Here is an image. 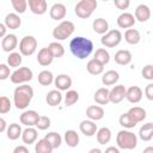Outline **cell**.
Here are the masks:
<instances>
[{"label":"cell","mask_w":153,"mask_h":153,"mask_svg":"<svg viewBox=\"0 0 153 153\" xmlns=\"http://www.w3.org/2000/svg\"><path fill=\"white\" fill-rule=\"evenodd\" d=\"M69 50L79 60H84L90 56L93 50V43L86 37L76 36L69 42Z\"/></svg>","instance_id":"6da1fadb"},{"label":"cell","mask_w":153,"mask_h":153,"mask_svg":"<svg viewBox=\"0 0 153 153\" xmlns=\"http://www.w3.org/2000/svg\"><path fill=\"white\" fill-rule=\"evenodd\" d=\"M33 97V88L29 85H20L17 86L13 92V102L17 109L24 110L30 104Z\"/></svg>","instance_id":"7a4b0ae2"},{"label":"cell","mask_w":153,"mask_h":153,"mask_svg":"<svg viewBox=\"0 0 153 153\" xmlns=\"http://www.w3.org/2000/svg\"><path fill=\"white\" fill-rule=\"evenodd\" d=\"M116 143L122 149H134L137 145V137L129 130H120L116 135Z\"/></svg>","instance_id":"3957f363"},{"label":"cell","mask_w":153,"mask_h":153,"mask_svg":"<svg viewBox=\"0 0 153 153\" xmlns=\"http://www.w3.org/2000/svg\"><path fill=\"white\" fill-rule=\"evenodd\" d=\"M97 5L98 4L96 0H80L74 7V12L79 18L86 19L91 17L93 11L97 8Z\"/></svg>","instance_id":"277c9868"},{"label":"cell","mask_w":153,"mask_h":153,"mask_svg":"<svg viewBox=\"0 0 153 153\" xmlns=\"http://www.w3.org/2000/svg\"><path fill=\"white\" fill-rule=\"evenodd\" d=\"M74 30H75V26L71 20H63L56 27H54L53 37L59 41H63V39L68 38L74 32Z\"/></svg>","instance_id":"5b68a950"},{"label":"cell","mask_w":153,"mask_h":153,"mask_svg":"<svg viewBox=\"0 0 153 153\" xmlns=\"http://www.w3.org/2000/svg\"><path fill=\"white\" fill-rule=\"evenodd\" d=\"M122 41V33L120 30H110L102 36L100 43L106 48H115Z\"/></svg>","instance_id":"8992f818"},{"label":"cell","mask_w":153,"mask_h":153,"mask_svg":"<svg viewBox=\"0 0 153 153\" xmlns=\"http://www.w3.org/2000/svg\"><path fill=\"white\" fill-rule=\"evenodd\" d=\"M37 39L33 36H25L19 42V51L24 56H30L36 51Z\"/></svg>","instance_id":"52a82bcc"},{"label":"cell","mask_w":153,"mask_h":153,"mask_svg":"<svg viewBox=\"0 0 153 153\" xmlns=\"http://www.w3.org/2000/svg\"><path fill=\"white\" fill-rule=\"evenodd\" d=\"M32 76H33V73L29 67H20L11 74L10 79L13 84H23V82L30 81Z\"/></svg>","instance_id":"ba28073f"},{"label":"cell","mask_w":153,"mask_h":153,"mask_svg":"<svg viewBox=\"0 0 153 153\" xmlns=\"http://www.w3.org/2000/svg\"><path fill=\"white\" fill-rule=\"evenodd\" d=\"M39 120V115L35 110H26L20 115V123L26 127H33L37 124Z\"/></svg>","instance_id":"9c48e42d"},{"label":"cell","mask_w":153,"mask_h":153,"mask_svg":"<svg viewBox=\"0 0 153 153\" xmlns=\"http://www.w3.org/2000/svg\"><path fill=\"white\" fill-rule=\"evenodd\" d=\"M127 94V88L123 85H117L110 90V102L114 104L121 103Z\"/></svg>","instance_id":"30bf717a"},{"label":"cell","mask_w":153,"mask_h":153,"mask_svg":"<svg viewBox=\"0 0 153 153\" xmlns=\"http://www.w3.org/2000/svg\"><path fill=\"white\" fill-rule=\"evenodd\" d=\"M17 44H18V39H17V36L13 33L6 35L1 41V48L6 53H10V51L13 53V50L17 48Z\"/></svg>","instance_id":"8fae6325"},{"label":"cell","mask_w":153,"mask_h":153,"mask_svg":"<svg viewBox=\"0 0 153 153\" xmlns=\"http://www.w3.org/2000/svg\"><path fill=\"white\" fill-rule=\"evenodd\" d=\"M27 5H29L31 12L35 14H38V16L44 14L48 8V4L45 0H29Z\"/></svg>","instance_id":"7c38bea8"},{"label":"cell","mask_w":153,"mask_h":153,"mask_svg":"<svg viewBox=\"0 0 153 153\" xmlns=\"http://www.w3.org/2000/svg\"><path fill=\"white\" fill-rule=\"evenodd\" d=\"M66 13H67V10H66V6L61 2H56L51 7H50V18L54 19V20H61L66 17Z\"/></svg>","instance_id":"4fadbf2b"},{"label":"cell","mask_w":153,"mask_h":153,"mask_svg":"<svg viewBox=\"0 0 153 153\" xmlns=\"http://www.w3.org/2000/svg\"><path fill=\"white\" fill-rule=\"evenodd\" d=\"M135 16L129 12H123L117 18V25L122 29H129L135 24Z\"/></svg>","instance_id":"5bb4252c"},{"label":"cell","mask_w":153,"mask_h":153,"mask_svg":"<svg viewBox=\"0 0 153 153\" xmlns=\"http://www.w3.org/2000/svg\"><path fill=\"white\" fill-rule=\"evenodd\" d=\"M54 84L59 91H67L72 86V78L68 74H60L55 78Z\"/></svg>","instance_id":"9a60e30c"},{"label":"cell","mask_w":153,"mask_h":153,"mask_svg":"<svg viewBox=\"0 0 153 153\" xmlns=\"http://www.w3.org/2000/svg\"><path fill=\"white\" fill-rule=\"evenodd\" d=\"M79 129L85 136H93L98 131L97 130V124L91 120L81 121V123L79 124Z\"/></svg>","instance_id":"2e32d148"},{"label":"cell","mask_w":153,"mask_h":153,"mask_svg":"<svg viewBox=\"0 0 153 153\" xmlns=\"http://www.w3.org/2000/svg\"><path fill=\"white\" fill-rule=\"evenodd\" d=\"M54 60V55L51 54V51L49 50V48H42L39 51H38V55H37V61L41 66H49Z\"/></svg>","instance_id":"e0dca14e"},{"label":"cell","mask_w":153,"mask_h":153,"mask_svg":"<svg viewBox=\"0 0 153 153\" xmlns=\"http://www.w3.org/2000/svg\"><path fill=\"white\" fill-rule=\"evenodd\" d=\"M126 98L130 103H139L142 99V90L139 86H130L129 88H127Z\"/></svg>","instance_id":"ac0fdd59"},{"label":"cell","mask_w":153,"mask_h":153,"mask_svg":"<svg viewBox=\"0 0 153 153\" xmlns=\"http://www.w3.org/2000/svg\"><path fill=\"white\" fill-rule=\"evenodd\" d=\"M115 62L117 65H121V66H126V65H129L131 62V53L129 50H126V49H121V50H117L116 54H115Z\"/></svg>","instance_id":"d6986e66"},{"label":"cell","mask_w":153,"mask_h":153,"mask_svg":"<svg viewBox=\"0 0 153 153\" xmlns=\"http://www.w3.org/2000/svg\"><path fill=\"white\" fill-rule=\"evenodd\" d=\"M86 116L91 121H99L104 117V110L99 105H90L86 109Z\"/></svg>","instance_id":"ffe728a7"},{"label":"cell","mask_w":153,"mask_h":153,"mask_svg":"<svg viewBox=\"0 0 153 153\" xmlns=\"http://www.w3.org/2000/svg\"><path fill=\"white\" fill-rule=\"evenodd\" d=\"M94 100L99 105H105L110 102V91L106 87H100L94 92Z\"/></svg>","instance_id":"44dd1931"},{"label":"cell","mask_w":153,"mask_h":153,"mask_svg":"<svg viewBox=\"0 0 153 153\" xmlns=\"http://www.w3.org/2000/svg\"><path fill=\"white\" fill-rule=\"evenodd\" d=\"M149 17H151V10L147 5L141 4L136 7V10H135V19L136 20H139L141 23H145L149 19Z\"/></svg>","instance_id":"7402d4cb"},{"label":"cell","mask_w":153,"mask_h":153,"mask_svg":"<svg viewBox=\"0 0 153 153\" xmlns=\"http://www.w3.org/2000/svg\"><path fill=\"white\" fill-rule=\"evenodd\" d=\"M92 27L96 33L99 35H105L109 31V23L104 18H97L92 23Z\"/></svg>","instance_id":"603a6c76"},{"label":"cell","mask_w":153,"mask_h":153,"mask_svg":"<svg viewBox=\"0 0 153 153\" xmlns=\"http://www.w3.org/2000/svg\"><path fill=\"white\" fill-rule=\"evenodd\" d=\"M118 79H120L118 72H116V71H114V69H110V71H108V72H105V73L103 74V76H102V82H103V85H105V86H111V85L116 84V82L118 81Z\"/></svg>","instance_id":"cb8c5ba5"},{"label":"cell","mask_w":153,"mask_h":153,"mask_svg":"<svg viewBox=\"0 0 153 153\" xmlns=\"http://www.w3.org/2000/svg\"><path fill=\"white\" fill-rule=\"evenodd\" d=\"M45 102L50 106H57L62 102V94H61V92L59 90H51V91H49L47 93Z\"/></svg>","instance_id":"d4e9b609"},{"label":"cell","mask_w":153,"mask_h":153,"mask_svg":"<svg viewBox=\"0 0 153 153\" xmlns=\"http://www.w3.org/2000/svg\"><path fill=\"white\" fill-rule=\"evenodd\" d=\"M37 136H38L37 130H36L35 128H32V127H27L26 129L23 130L22 140H23L24 143H26V145H31V143H33V142L37 140Z\"/></svg>","instance_id":"484cf974"},{"label":"cell","mask_w":153,"mask_h":153,"mask_svg":"<svg viewBox=\"0 0 153 153\" xmlns=\"http://www.w3.org/2000/svg\"><path fill=\"white\" fill-rule=\"evenodd\" d=\"M8 29L16 30L22 25V19L19 18V16L17 13H8L5 17V23H4Z\"/></svg>","instance_id":"4316f807"},{"label":"cell","mask_w":153,"mask_h":153,"mask_svg":"<svg viewBox=\"0 0 153 153\" xmlns=\"http://www.w3.org/2000/svg\"><path fill=\"white\" fill-rule=\"evenodd\" d=\"M128 115L133 118V121L139 123L146 118V110L143 108H140V106H133L128 110Z\"/></svg>","instance_id":"83f0119b"},{"label":"cell","mask_w":153,"mask_h":153,"mask_svg":"<svg viewBox=\"0 0 153 153\" xmlns=\"http://www.w3.org/2000/svg\"><path fill=\"white\" fill-rule=\"evenodd\" d=\"M139 136L142 141H149L153 139V123L148 122L139 129Z\"/></svg>","instance_id":"f1b7e54d"},{"label":"cell","mask_w":153,"mask_h":153,"mask_svg":"<svg viewBox=\"0 0 153 153\" xmlns=\"http://www.w3.org/2000/svg\"><path fill=\"white\" fill-rule=\"evenodd\" d=\"M86 69H87V72H88L90 74H92V75H98V74L103 73V71H104V65H102V63L98 62L97 60L92 59V60H90V61L87 62Z\"/></svg>","instance_id":"f546056e"},{"label":"cell","mask_w":153,"mask_h":153,"mask_svg":"<svg viewBox=\"0 0 153 153\" xmlns=\"http://www.w3.org/2000/svg\"><path fill=\"white\" fill-rule=\"evenodd\" d=\"M65 141H66L67 146H69V147H76L79 145V141H80L79 134L75 130L69 129V130H67L65 133Z\"/></svg>","instance_id":"4dcf8cb0"},{"label":"cell","mask_w":153,"mask_h":153,"mask_svg":"<svg viewBox=\"0 0 153 153\" xmlns=\"http://www.w3.org/2000/svg\"><path fill=\"white\" fill-rule=\"evenodd\" d=\"M124 39L127 43L129 44H137L141 39V36H140V32L136 30V29H128L126 32H124Z\"/></svg>","instance_id":"1f68e13d"},{"label":"cell","mask_w":153,"mask_h":153,"mask_svg":"<svg viewBox=\"0 0 153 153\" xmlns=\"http://www.w3.org/2000/svg\"><path fill=\"white\" fill-rule=\"evenodd\" d=\"M6 131H7V137H8L10 140H17V139H19V136H22V134H23L22 127H20V124H18V123H12V124H10Z\"/></svg>","instance_id":"d6a6232c"},{"label":"cell","mask_w":153,"mask_h":153,"mask_svg":"<svg viewBox=\"0 0 153 153\" xmlns=\"http://www.w3.org/2000/svg\"><path fill=\"white\" fill-rule=\"evenodd\" d=\"M111 140V130L106 127H103L98 129L97 131V141L100 145H105Z\"/></svg>","instance_id":"836d02e7"},{"label":"cell","mask_w":153,"mask_h":153,"mask_svg":"<svg viewBox=\"0 0 153 153\" xmlns=\"http://www.w3.org/2000/svg\"><path fill=\"white\" fill-rule=\"evenodd\" d=\"M44 139L51 145V147L55 149V148H59L62 143V137L59 133H55V131H50L48 134H45Z\"/></svg>","instance_id":"e575fe53"},{"label":"cell","mask_w":153,"mask_h":153,"mask_svg":"<svg viewBox=\"0 0 153 153\" xmlns=\"http://www.w3.org/2000/svg\"><path fill=\"white\" fill-rule=\"evenodd\" d=\"M53 149L54 148L51 147V145L45 139L38 140L37 143L35 145V152L36 153H51Z\"/></svg>","instance_id":"d590c367"},{"label":"cell","mask_w":153,"mask_h":153,"mask_svg":"<svg viewBox=\"0 0 153 153\" xmlns=\"http://www.w3.org/2000/svg\"><path fill=\"white\" fill-rule=\"evenodd\" d=\"M93 59L97 60L98 62H100L102 65H106V63L110 61V54H109V51H108L106 49H104V48H99V49L96 50V53H94V57H93Z\"/></svg>","instance_id":"8d00e7d4"},{"label":"cell","mask_w":153,"mask_h":153,"mask_svg":"<svg viewBox=\"0 0 153 153\" xmlns=\"http://www.w3.org/2000/svg\"><path fill=\"white\" fill-rule=\"evenodd\" d=\"M54 80V75L50 71H42L38 74V82L43 86H49Z\"/></svg>","instance_id":"74e56055"},{"label":"cell","mask_w":153,"mask_h":153,"mask_svg":"<svg viewBox=\"0 0 153 153\" xmlns=\"http://www.w3.org/2000/svg\"><path fill=\"white\" fill-rule=\"evenodd\" d=\"M118 122H120V124H121L123 128H127V129L134 128V127L136 126V122L133 121V118L128 115V112L122 114V115L120 116V118H118Z\"/></svg>","instance_id":"f35d334b"},{"label":"cell","mask_w":153,"mask_h":153,"mask_svg":"<svg viewBox=\"0 0 153 153\" xmlns=\"http://www.w3.org/2000/svg\"><path fill=\"white\" fill-rule=\"evenodd\" d=\"M49 50L51 51V54L54 55V57H61L65 55V48L61 43H57V42H51L49 45H48Z\"/></svg>","instance_id":"ab89813d"},{"label":"cell","mask_w":153,"mask_h":153,"mask_svg":"<svg viewBox=\"0 0 153 153\" xmlns=\"http://www.w3.org/2000/svg\"><path fill=\"white\" fill-rule=\"evenodd\" d=\"M78 100H79V93L76 91H74V90L67 91V93L65 96V105L66 106H72Z\"/></svg>","instance_id":"60d3db41"},{"label":"cell","mask_w":153,"mask_h":153,"mask_svg":"<svg viewBox=\"0 0 153 153\" xmlns=\"http://www.w3.org/2000/svg\"><path fill=\"white\" fill-rule=\"evenodd\" d=\"M23 59H22V54L20 53H17V51H13L8 55L7 57V63L8 66L11 67H18L20 63H22Z\"/></svg>","instance_id":"b9f144b4"},{"label":"cell","mask_w":153,"mask_h":153,"mask_svg":"<svg viewBox=\"0 0 153 153\" xmlns=\"http://www.w3.org/2000/svg\"><path fill=\"white\" fill-rule=\"evenodd\" d=\"M11 4L16 12L18 13H24L27 7V1L26 0H11Z\"/></svg>","instance_id":"7bdbcfd3"},{"label":"cell","mask_w":153,"mask_h":153,"mask_svg":"<svg viewBox=\"0 0 153 153\" xmlns=\"http://www.w3.org/2000/svg\"><path fill=\"white\" fill-rule=\"evenodd\" d=\"M11 100L6 96H1L0 98V114H6L11 110Z\"/></svg>","instance_id":"ee69618b"},{"label":"cell","mask_w":153,"mask_h":153,"mask_svg":"<svg viewBox=\"0 0 153 153\" xmlns=\"http://www.w3.org/2000/svg\"><path fill=\"white\" fill-rule=\"evenodd\" d=\"M36 127L39 130H45L50 127V118L48 116H39V120L36 124Z\"/></svg>","instance_id":"f6af8a7d"},{"label":"cell","mask_w":153,"mask_h":153,"mask_svg":"<svg viewBox=\"0 0 153 153\" xmlns=\"http://www.w3.org/2000/svg\"><path fill=\"white\" fill-rule=\"evenodd\" d=\"M141 74L147 80H153V65H147L142 68Z\"/></svg>","instance_id":"bcb514c9"},{"label":"cell","mask_w":153,"mask_h":153,"mask_svg":"<svg viewBox=\"0 0 153 153\" xmlns=\"http://www.w3.org/2000/svg\"><path fill=\"white\" fill-rule=\"evenodd\" d=\"M10 76V67L7 65L1 63L0 65V80H6Z\"/></svg>","instance_id":"7dc6e473"},{"label":"cell","mask_w":153,"mask_h":153,"mask_svg":"<svg viewBox=\"0 0 153 153\" xmlns=\"http://www.w3.org/2000/svg\"><path fill=\"white\" fill-rule=\"evenodd\" d=\"M114 4L118 10H127L130 5V1L129 0H114Z\"/></svg>","instance_id":"c3c4849f"},{"label":"cell","mask_w":153,"mask_h":153,"mask_svg":"<svg viewBox=\"0 0 153 153\" xmlns=\"http://www.w3.org/2000/svg\"><path fill=\"white\" fill-rule=\"evenodd\" d=\"M145 96L147 99L149 100H153V82L152 84H148L145 88Z\"/></svg>","instance_id":"681fc988"},{"label":"cell","mask_w":153,"mask_h":153,"mask_svg":"<svg viewBox=\"0 0 153 153\" xmlns=\"http://www.w3.org/2000/svg\"><path fill=\"white\" fill-rule=\"evenodd\" d=\"M13 153H29V149H27L26 146L20 145V146H17V147L13 149Z\"/></svg>","instance_id":"f907efd6"},{"label":"cell","mask_w":153,"mask_h":153,"mask_svg":"<svg viewBox=\"0 0 153 153\" xmlns=\"http://www.w3.org/2000/svg\"><path fill=\"white\" fill-rule=\"evenodd\" d=\"M6 27H7V26H6L4 23L0 24V37H1V38H4V37L6 36Z\"/></svg>","instance_id":"816d5d0a"},{"label":"cell","mask_w":153,"mask_h":153,"mask_svg":"<svg viewBox=\"0 0 153 153\" xmlns=\"http://www.w3.org/2000/svg\"><path fill=\"white\" fill-rule=\"evenodd\" d=\"M104 153H120V149H118L117 147L110 146V147H108V148L105 149V152H104Z\"/></svg>","instance_id":"f5cc1de1"},{"label":"cell","mask_w":153,"mask_h":153,"mask_svg":"<svg viewBox=\"0 0 153 153\" xmlns=\"http://www.w3.org/2000/svg\"><path fill=\"white\" fill-rule=\"evenodd\" d=\"M6 130V121L5 118H0V133H4Z\"/></svg>","instance_id":"db71d44e"},{"label":"cell","mask_w":153,"mask_h":153,"mask_svg":"<svg viewBox=\"0 0 153 153\" xmlns=\"http://www.w3.org/2000/svg\"><path fill=\"white\" fill-rule=\"evenodd\" d=\"M142 153H153V146H148V147H146V148L142 151Z\"/></svg>","instance_id":"11a10c76"},{"label":"cell","mask_w":153,"mask_h":153,"mask_svg":"<svg viewBox=\"0 0 153 153\" xmlns=\"http://www.w3.org/2000/svg\"><path fill=\"white\" fill-rule=\"evenodd\" d=\"M88 153H103V152L99 148H92V149L88 151Z\"/></svg>","instance_id":"9f6ffc18"}]
</instances>
